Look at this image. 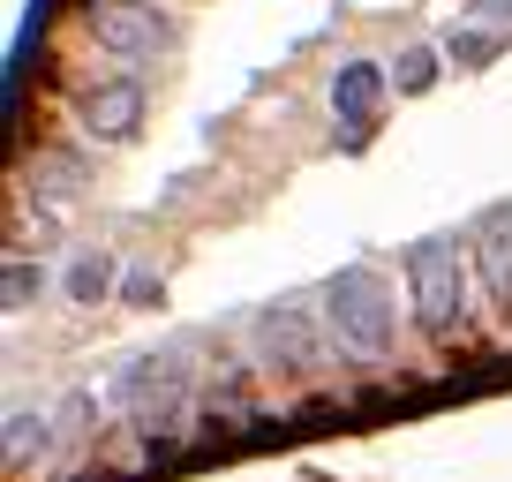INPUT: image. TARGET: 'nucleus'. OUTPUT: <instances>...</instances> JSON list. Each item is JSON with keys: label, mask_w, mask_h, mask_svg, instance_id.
Returning a JSON list of instances; mask_svg holds the SVG:
<instances>
[{"label": "nucleus", "mask_w": 512, "mask_h": 482, "mask_svg": "<svg viewBox=\"0 0 512 482\" xmlns=\"http://www.w3.org/2000/svg\"><path fill=\"white\" fill-rule=\"evenodd\" d=\"M467 23H490V31H512V0H467Z\"/></svg>", "instance_id": "ddd939ff"}, {"label": "nucleus", "mask_w": 512, "mask_h": 482, "mask_svg": "<svg viewBox=\"0 0 512 482\" xmlns=\"http://www.w3.org/2000/svg\"><path fill=\"white\" fill-rule=\"evenodd\" d=\"M324 339L332 332H324V317H309L302 294H287V302L249 317V347H256V362H272V370H317Z\"/></svg>", "instance_id": "7ed1b4c3"}, {"label": "nucleus", "mask_w": 512, "mask_h": 482, "mask_svg": "<svg viewBox=\"0 0 512 482\" xmlns=\"http://www.w3.org/2000/svg\"><path fill=\"white\" fill-rule=\"evenodd\" d=\"M0 294H8V309H23V302H31V294H38V264H8V279H0Z\"/></svg>", "instance_id": "f8f14e48"}, {"label": "nucleus", "mask_w": 512, "mask_h": 482, "mask_svg": "<svg viewBox=\"0 0 512 482\" xmlns=\"http://www.w3.org/2000/svg\"><path fill=\"white\" fill-rule=\"evenodd\" d=\"M136 121H144V83L136 76H113V83H98V91L83 98V129H91L98 144H121Z\"/></svg>", "instance_id": "423d86ee"}, {"label": "nucleus", "mask_w": 512, "mask_h": 482, "mask_svg": "<svg viewBox=\"0 0 512 482\" xmlns=\"http://www.w3.org/2000/svg\"><path fill=\"white\" fill-rule=\"evenodd\" d=\"M490 53H497V38H490V31H475V23H467V31H452V61H460V68L490 61Z\"/></svg>", "instance_id": "9b49d317"}, {"label": "nucleus", "mask_w": 512, "mask_h": 482, "mask_svg": "<svg viewBox=\"0 0 512 482\" xmlns=\"http://www.w3.org/2000/svg\"><path fill=\"white\" fill-rule=\"evenodd\" d=\"M384 83H392V68H377V61H339L332 68V113H339V129H347V144H362Z\"/></svg>", "instance_id": "39448f33"}, {"label": "nucleus", "mask_w": 512, "mask_h": 482, "mask_svg": "<svg viewBox=\"0 0 512 482\" xmlns=\"http://www.w3.org/2000/svg\"><path fill=\"white\" fill-rule=\"evenodd\" d=\"M407 302H415V324L422 332H460L467 317V249L452 234H430L407 249Z\"/></svg>", "instance_id": "f03ea898"}, {"label": "nucleus", "mask_w": 512, "mask_h": 482, "mask_svg": "<svg viewBox=\"0 0 512 482\" xmlns=\"http://www.w3.org/2000/svg\"><path fill=\"white\" fill-rule=\"evenodd\" d=\"M317 309H324V332H332V347L347 362H384L400 347V309H392V287L377 272H339L317 294Z\"/></svg>", "instance_id": "f257e3e1"}, {"label": "nucleus", "mask_w": 512, "mask_h": 482, "mask_svg": "<svg viewBox=\"0 0 512 482\" xmlns=\"http://www.w3.org/2000/svg\"><path fill=\"white\" fill-rule=\"evenodd\" d=\"M46 430H53V415H8V467H23V452H38L46 445Z\"/></svg>", "instance_id": "9d476101"}, {"label": "nucleus", "mask_w": 512, "mask_h": 482, "mask_svg": "<svg viewBox=\"0 0 512 482\" xmlns=\"http://www.w3.org/2000/svg\"><path fill=\"white\" fill-rule=\"evenodd\" d=\"M392 83H400V91H430L437 83V46H407L400 61H392Z\"/></svg>", "instance_id": "1a4fd4ad"}, {"label": "nucleus", "mask_w": 512, "mask_h": 482, "mask_svg": "<svg viewBox=\"0 0 512 482\" xmlns=\"http://www.w3.org/2000/svg\"><path fill=\"white\" fill-rule=\"evenodd\" d=\"M106 287H113V257L106 249H83V257L68 264V294H76V302H98Z\"/></svg>", "instance_id": "6e6552de"}, {"label": "nucleus", "mask_w": 512, "mask_h": 482, "mask_svg": "<svg viewBox=\"0 0 512 482\" xmlns=\"http://www.w3.org/2000/svg\"><path fill=\"white\" fill-rule=\"evenodd\" d=\"M38 189H76V166H68V159H46V166H38Z\"/></svg>", "instance_id": "4468645a"}, {"label": "nucleus", "mask_w": 512, "mask_h": 482, "mask_svg": "<svg viewBox=\"0 0 512 482\" xmlns=\"http://www.w3.org/2000/svg\"><path fill=\"white\" fill-rule=\"evenodd\" d=\"M475 264H482V287H490V302H505V309H512V211H497V219L482 226Z\"/></svg>", "instance_id": "0eeeda50"}, {"label": "nucleus", "mask_w": 512, "mask_h": 482, "mask_svg": "<svg viewBox=\"0 0 512 482\" xmlns=\"http://www.w3.org/2000/svg\"><path fill=\"white\" fill-rule=\"evenodd\" d=\"M91 38L113 61H151V53L174 46V23L151 8V0H98L91 8Z\"/></svg>", "instance_id": "20e7f679"}]
</instances>
